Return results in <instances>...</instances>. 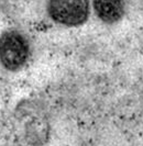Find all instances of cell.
<instances>
[{"instance_id": "3957f363", "label": "cell", "mask_w": 143, "mask_h": 146, "mask_svg": "<svg viewBox=\"0 0 143 146\" xmlns=\"http://www.w3.org/2000/svg\"><path fill=\"white\" fill-rule=\"evenodd\" d=\"M93 9L98 20L112 25L126 15V0H93Z\"/></svg>"}, {"instance_id": "7a4b0ae2", "label": "cell", "mask_w": 143, "mask_h": 146, "mask_svg": "<svg viewBox=\"0 0 143 146\" xmlns=\"http://www.w3.org/2000/svg\"><path fill=\"white\" fill-rule=\"evenodd\" d=\"M46 12L56 24L76 28L85 24L90 15L89 0H47Z\"/></svg>"}, {"instance_id": "277c9868", "label": "cell", "mask_w": 143, "mask_h": 146, "mask_svg": "<svg viewBox=\"0 0 143 146\" xmlns=\"http://www.w3.org/2000/svg\"><path fill=\"white\" fill-rule=\"evenodd\" d=\"M28 142L33 145H41L45 143L49 139V125L47 122H43L42 120H34L30 122L27 129Z\"/></svg>"}, {"instance_id": "6da1fadb", "label": "cell", "mask_w": 143, "mask_h": 146, "mask_svg": "<svg viewBox=\"0 0 143 146\" xmlns=\"http://www.w3.org/2000/svg\"><path fill=\"white\" fill-rule=\"evenodd\" d=\"M31 57L29 38L21 31L10 29L0 35V65L8 72H19Z\"/></svg>"}]
</instances>
